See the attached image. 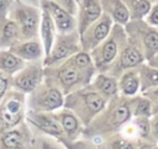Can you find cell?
<instances>
[{"label":"cell","instance_id":"1","mask_svg":"<svg viewBox=\"0 0 158 149\" xmlns=\"http://www.w3.org/2000/svg\"><path fill=\"white\" fill-rule=\"evenodd\" d=\"M137 96L118 94L109 100L104 110L84 127L81 138L91 139L99 144L107 137L118 133L121 127L133 117V106Z\"/></svg>","mask_w":158,"mask_h":149},{"label":"cell","instance_id":"2","mask_svg":"<svg viewBox=\"0 0 158 149\" xmlns=\"http://www.w3.org/2000/svg\"><path fill=\"white\" fill-rule=\"evenodd\" d=\"M94 76L95 75H91L78 66L70 57L58 64L44 66L43 80L59 89L65 96L72 91L89 85Z\"/></svg>","mask_w":158,"mask_h":149},{"label":"cell","instance_id":"3","mask_svg":"<svg viewBox=\"0 0 158 149\" xmlns=\"http://www.w3.org/2000/svg\"><path fill=\"white\" fill-rule=\"evenodd\" d=\"M107 100L100 95L95 87L89 84L64 96L63 107L73 111L84 126H88L94 117L106 106Z\"/></svg>","mask_w":158,"mask_h":149},{"label":"cell","instance_id":"4","mask_svg":"<svg viewBox=\"0 0 158 149\" xmlns=\"http://www.w3.org/2000/svg\"><path fill=\"white\" fill-rule=\"evenodd\" d=\"M125 46H126L125 32L118 25H116L111 30L107 38L89 52L94 60L98 73H106L109 66L112 64V62L116 59V57Z\"/></svg>","mask_w":158,"mask_h":149},{"label":"cell","instance_id":"5","mask_svg":"<svg viewBox=\"0 0 158 149\" xmlns=\"http://www.w3.org/2000/svg\"><path fill=\"white\" fill-rule=\"evenodd\" d=\"M26 111V94L10 87L0 100V132L25 121Z\"/></svg>","mask_w":158,"mask_h":149},{"label":"cell","instance_id":"6","mask_svg":"<svg viewBox=\"0 0 158 149\" xmlns=\"http://www.w3.org/2000/svg\"><path fill=\"white\" fill-rule=\"evenodd\" d=\"M64 105V94L44 80L26 95L27 110L40 112H53Z\"/></svg>","mask_w":158,"mask_h":149},{"label":"cell","instance_id":"7","mask_svg":"<svg viewBox=\"0 0 158 149\" xmlns=\"http://www.w3.org/2000/svg\"><path fill=\"white\" fill-rule=\"evenodd\" d=\"M44 78V65L42 60L27 62L22 69L11 76V89L19 90L23 94H30L35 90Z\"/></svg>","mask_w":158,"mask_h":149},{"label":"cell","instance_id":"8","mask_svg":"<svg viewBox=\"0 0 158 149\" xmlns=\"http://www.w3.org/2000/svg\"><path fill=\"white\" fill-rule=\"evenodd\" d=\"M80 50H81V44L75 32L60 33L54 39V43L49 54L43 58V65L49 66V65L58 64L70 58L72 55L77 54Z\"/></svg>","mask_w":158,"mask_h":149},{"label":"cell","instance_id":"9","mask_svg":"<svg viewBox=\"0 0 158 149\" xmlns=\"http://www.w3.org/2000/svg\"><path fill=\"white\" fill-rule=\"evenodd\" d=\"M144 60L146 57L142 48L132 39H128V43L122 48V50L118 53L116 59L109 66L106 74L118 79L122 75V73H125L128 69L137 68Z\"/></svg>","mask_w":158,"mask_h":149},{"label":"cell","instance_id":"10","mask_svg":"<svg viewBox=\"0 0 158 149\" xmlns=\"http://www.w3.org/2000/svg\"><path fill=\"white\" fill-rule=\"evenodd\" d=\"M10 18L19 25L22 41L36 38L41 25V15L37 9L28 5H19L11 10Z\"/></svg>","mask_w":158,"mask_h":149},{"label":"cell","instance_id":"11","mask_svg":"<svg viewBox=\"0 0 158 149\" xmlns=\"http://www.w3.org/2000/svg\"><path fill=\"white\" fill-rule=\"evenodd\" d=\"M26 122L31 127L33 133H43L56 138L64 137L63 128L57 119L54 112H40V111H26Z\"/></svg>","mask_w":158,"mask_h":149},{"label":"cell","instance_id":"12","mask_svg":"<svg viewBox=\"0 0 158 149\" xmlns=\"http://www.w3.org/2000/svg\"><path fill=\"white\" fill-rule=\"evenodd\" d=\"M32 138L33 132L25 119L0 132V149H32Z\"/></svg>","mask_w":158,"mask_h":149},{"label":"cell","instance_id":"13","mask_svg":"<svg viewBox=\"0 0 158 149\" xmlns=\"http://www.w3.org/2000/svg\"><path fill=\"white\" fill-rule=\"evenodd\" d=\"M111 30H112V18L109 15H104L99 17L80 34L81 49L86 52L93 50L95 47H98L101 42H104L107 38Z\"/></svg>","mask_w":158,"mask_h":149},{"label":"cell","instance_id":"14","mask_svg":"<svg viewBox=\"0 0 158 149\" xmlns=\"http://www.w3.org/2000/svg\"><path fill=\"white\" fill-rule=\"evenodd\" d=\"M53 112L63 128L64 137H62V138H64L67 140H77L79 138H81L85 126L81 123V121L77 117V115L73 111H70L67 107H60Z\"/></svg>","mask_w":158,"mask_h":149},{"label":"cell","instance_id":"15","mask_svg":"<svg viewBox=\"0 0 158 149\" xmlns=\"http://www.w3.org/2000/svg\"><path fill=\"white\" fill-rule=\"evenodd\" d=\"M42 4H43V9L53 18L56 28L59 31V33H69L74 31L75 28L74 17L67 10H64L62 6L49 0H43Z\"/></svg>","mask_w":158,"mask_h":149},{"label":"cell","instance_id":"16","mask_svg":"<svg viewBox=\"0 0 158 149\" xmlns=\"http://www.w3.org/2000/svg\"><path fill=\"white\" fill-rule=\"evenodd\" d=\"M15 55L21 58L25 62H35L42 60L44 58V49L42 43L33 38V39H25L20 41L12 47L9 48Z\"/></svg>","mask_w":158,"mask_h":149},{"label":"cell","instance_id":"17","mask_svg":"<svg viewBox=\"0 0 158 149\" xmlns=\"http://www.w3.org/2000/svg\"><path fill=\"white\" fill-rule=\"evenodd\" d=\"M90 84L107 101L120 94L118 92V79L106 73H96Z\"/></svg>","mask_w":158,"mask_h":149},{"label":"cell","instance_id":"18","mask_svg":"<svg viewBox=\"0 0 158 149\" xmlns=\"http://www.w3.org/2000/svg\"><path fill=\"white\" fill-rule=\"evenodd\" d=\"M21 39L19 25L11 18L0 21V49H9Z\"/></svg>","mask_w":158,"mask_h":149},{"label":"cell","instance_id":"19","mask_svg":"<svg viewBox=\"0 0 158 149\" xmlns=\"http://www.w3.org/2000/svg\"><path fill=\"white\" fill-rule=\"evenodd\" d=\"M101 16L99 0H81V12L79 17V36Z\"/></svg>","mask_w":158,"mask_h":149},{"label":"cell","instance_id":"20","mask_svg":"<svg viewBox=\"0 0 158 149\" xmlns=\"http://www.w3.org/2000/svg\"><path fill=\"white\" fill-rule=\"evenodd\" d=\"M139 76L137 68H132L122 73L118 78V92L125 96L139 95Z\"/></svg>","mask_w":158,"mask_h":149},{"label":"cell","instance_id":"21","mask_svg":"<svg viewBox=\"0 0 158 149\" xmlns=\"http://www.w3.org/2000/svg\"><path fill=\"white\" fill-rule=\"evenodd\" d=\"M41 39L44 49V57H47L53 47L56 39V25L51 15L44 10L41 15Z\"/></svg>","mask_w":158,"mask_h":149},{"label":"cell","instance_id":"22","mask_svg":"<svg viewBox=\"0 0 158 149\" xmlns=\"http://www.w3.org/2000/svg\"><path fill=\"white\" fill-rule=\"evenodd\" d=\"M141 38H142V42L137 44L142 48L144 57L148 60L156 53H158V30L146 27L141 31Z\"/></svg>","mask_w":158,"mask_h":149},{"label":"cell","instance_id":"23","mask_svg":"<svg viewBox=\"0 0 158 149\" xmlns=\"http://www.w3.org/2000/svg\"><path fill=\"white\" fill-rule=\"evenodd\" d=\"M138 76H139V94L158 86V69L153 68L152 65L139 64L137 66Z\"/></svg>","mask_w":158,"mask_h":149},{"label":"cell","instance_id":"24","mask_svg":"<svg viewBox=\"0 0 158 149\" xmlns=\"http://www.w3.org/2000/svg\"><path fill=\"white\" fill-rule=\"evenodd\" d=\"M26 64L25 60L15 55L10 49H0V70L7 75L16 74Z\"/></svg>","mask_w":158,"mask_h":149},{"label":"cell","instance_id":"25","mask_svg":"<svg viewBox=\"0 0 158 149\" xmlns=\"http://www.w3.org/2000/svg\"><path fill=\"white\" fill-rule=\"evenodd\" d=\"M101 143L107 149H137L142 142L136 140V139H128V138L123 137L122 134L116 133V134L107 137Z\"/></svg>","mask_w":158,"mask_h":149},{"label":"cell","instance_id":"26","mask_svg":"<svg viewBox=\"0 0 158 149\" xmlns=\"http://www.w3.org/2000/svg\"><path fill=\"white\" fill-rule=\"evenodd\" d=\"M32 149H67V147L56 137L43 133H33Z\"/></svg>","mask_w":158,"mask_h":149},{"label":"cell","instance_id":"27","mask_svg":"<svg viewBox=\"0 0 158 149\" xmlns=\"http://www.w3.org/2000/svg\"><path fill=\"white\" fill-rule=\"evenodd\" d=\"M133 123L137 127L138 137L141 142L148 143H157L152 137V128H151V117H132Z\"/></svg>","mask_w":158,"mask_h":149},{"label":"cell","instance_id":"28","mask_svg":"<svg viewBox=\"0 0 158 149\" xmlns=\"http://www.w3.org/2000/svg\"><path fill=\"white\" fill-rule=\"evenodd\" d=\"M152 100L139 94L133 106V117H152Z\"/></svg>","mask_w":158,"mask_h":149},{"label":"cell","instance_id":"29","mask_svg":"<svg viewBox=\"0 0 158 149\" xmlns=\"http://www.w3.org/2000/svg\"><path fill=\"white\" fill-rule=\"evenodd\" d=\"M111 16L117 23H126L130 17V12L125 4H122L120 0H112L111 2Z\"/></svg>","mask_w":158,"mask_h":149},{"label":"cell","instance_id":"30","mask_svg":"<svg viewBox=\"0 0 158 149\" xmlns=\"http://www.w3.org/2000/svg\"><path fill=\"white\" fill-rule=\"evenodd\" d=\"M128 7L131 9L132 16L135 18H141L148 14L151 10V2L148 0H127Z\"/></svg>","mask_w":158,"mask_h":149},{"label":"cell","instance_id":"31","mask_svg":"<svg viewBox=\"0 0 158 149\" xmlns=\"http://www.w3.org/2000/svg\"><path fill=\"white\" fill-rule=\"evenodd\" d=\"M59 140L67 147V149H98V144L86 138H79L77 140H67L64 138H59Z\"/></svg>","mask_w":158,"mask_h":149},{"label":"cell","instance_id":"32","mask_svg":"<svg viewBox=\"0 0 158 149\" xmlns=\"http://www.w3.org/2000/svg\"><path fill=\"white\" fill-rule=\"evenodd\" d=\"M120 134H122L123 137H126V138H128V139H136V140H141L139 139V137H138V131H137V127H136V124L133 123V121H132V118L127 122V123H125L122 127H121V129H120V132H118Z\"/></svg>","mask_w":158,"mask_h":149},{"label":"cell","instance_id":"33","mask_svg":"<svg viewBox=\"0 0 158 149\" xmlns=\"http://www.w3.org/2000/svg\"><path fill=\"white\" fill-rule=\"evenodd\" d=\"M10 84H11V75H7L0 70V100L6 94V91L11 87Z\"/></svg>","mask_w":158,"mask_h":149},{"label":"cell","instance_id":"34","mask_svg":"<svg viewBox=\"0 0 158 149\" xmlns=\"http://www.w3.org/2000/svg\"><path fill=\"white\" fill-rule=\"evenodd\" d=\"M151 128H152V137L158 143V113L152 115V117H151Z\"/></svg>","mask_w":158,"mask_h":149},{"label":"cell","instance_id":"35","mask_svg":"<svg viewBox=\"0 0 158 149\" xmlns=\"http://www.w3.org/2000/svg\"><path fill=\"white\" fill-rule=\"evenodd\" d=\"M10 5H11V0H0V21L6 18V14Z\"/></svg>","mask_w":158,"mask_h":149},{"label":"cell","instance_id":"36","mask_svg":"<svg viewBox=\"0 0 158 149\" xmlns=\"http://www.w3.org/2000/svg\"><path fill=\"white\" fill-rule=\"evenodd\" d=\"M142 95L147 96V97H148L149 100H152V101L158 100V86H156V87H153V89H149V90L142 92Z\"/></svg>","mask_w":158,"mask_h":149},{"label":"cell","instance_id":"37","mask_svg":"<svg viewBox=\"0 0 158 149\" xmlns=\"http://www.w3.org/2000/svg\"><path fill=\"white\" fill-rule=\"evenodd\" d=\"M148 22L151 25H154V26H158V6H156L152 12L149 14V17H148Z\"/></svg>","mask_w":158,"mask_h":149},{"label":"cell","instance_id":"38","mask_svg":"<svg viewBox=\"0 0 158 149\" xmlns=\"http://www.w3.org/2000/svg\"><path fill=\"white\" fill-rule=\"evenodd\" d=\"M158 143H148V142H142L137 149H157Z\"/></svg>","mask_w":158,"mask_h":149},{"label":"cell","instance_id":"39","mask_svg":"<svg viewBox=\"0 0 158 149\" xmlns=\"http://www.w3.org/2000/svg\"><path fill=\"white\" fill-rule=\"evenodd\" d=\"M147 62H148V64H149V65H152L153 68L158 69V53H156V54H154L152 58H149Z\"/></svg>","mask_w":158,"mask_h":149},{"label":"cell","instance_id":"40","mask_svg":"<svg viewBox=\"0 0 158 149\" xmlns=\"http://www.w3.org/2000/svg\"><path fill=\"white\" fill-rule=\"evenodd\" d=\"M152 112H153V115L158 113V100L152 101Z\"/></svg>","mask_w":158,"mask_h":149},{"label":"cell","instance_id":"41","mask_svg":"<svg viewBox=\"0 0 158 149\" xmlns=\"http://www.w3.org/2000/svg\"><path fill=\"white\" fill-rule=\"evenodd\" d=\"M98 149H107V148H106L102 143H99V144H98Z\"/></svg>","mask_w":158,"mask_h":149},{"label":"cell","instance_id":"42","mask_svg":"<svg viewBox=\"0 0 158 149\" xmlns=\"http://www.w3.org/2000/svg\"><path fill=\"white\" fill-rule=\"evenodd\" d=\"M25 1H27V2H35L36 0H25Z\"/></svg>","mask_w":158,"mask_h":149},{"label":"cell","instance_id":"43","mask_svg":"<svg viewBox=\"0 0 158 149\" xmlns=\"http://www.w3.org/2000/svg\"><path fill=\"white\" fill-rule=\"evenodd\" d=\"M157 149H158V147H157Z\"/></svg>","mask_w":158,"mask_h":149}]
</instances>
